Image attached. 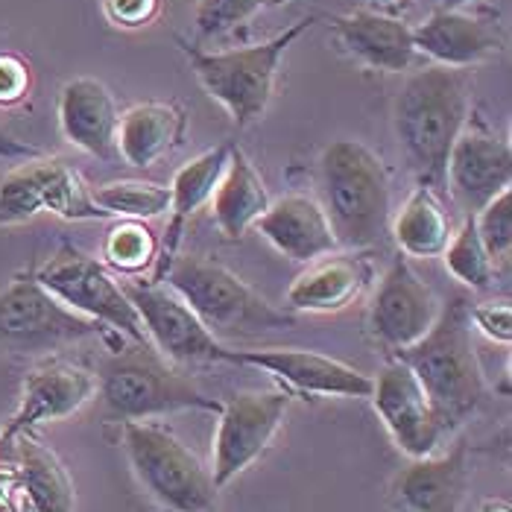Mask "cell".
Returning <instances> with one entry per match:
<instances>
[{
	"instance_id": "29",
	"label": "cell",
	"mask_w": 512,
	"mask_h": 512,
	"mask_svg": "<svg viewBox=\"0 0 512 512\" xmlns=\"http://www.w3.org/2000/svg\"><path fill=\"white\" fill-rule=\"evenodd\" d=\"M97 205L118 220H153L170 205V188L144 179H118L91 191Z\"/></svg>"
},
{
	"instance_id": "6",
	"label": "cell",
	"mask_w": 512,
	"mask_h": 512,
	"mask_svg": "<svg viewBox=\"0 0 512 512\" xmlns=\"http://www.w3.org/2000/svg\"><path fill=\"white\" fill-rule=\"evenodd\" d=\"M97 390L109 413L123 422H147L179 410H223V401L202 393L191 378L176 372L150 340L120 346L106 357L97 369Z\"/></svg>"
},
{
	"instance_id": "22",
	"label": "cell",
	"mask_w": 512,
	"mask_h": 512,
	"mask_svg": "<svg viewBox=\"0 0 512 512\" xmlns=\"http://www.w3.org/2000/svg\"><path fill=\"white\" fill-rule=\"evenodd\" d=\"M255 229L267 237L276 252L296 264H314L340 249L325 208L308 194H287L270 202Z\"/></svg>"
},
{
	"instance_id": "35",
	"label": "cell",
	"mask_w": 512,
	"mask_h": 512,
	"mask_svg": "<svg viewBox=\"0 0 512 512\" xmlns=\"http://www.w3.org/2000/svg\"><path fill=\"white\" fill-rule=\"evenodd\" d=\"M106 18L120 30H144L161 12V0H103Z\"/></svg>"
},
{
	"instance_id": "13",
	"label": "cell",
	"mask_w": 512,
	"mask_h": 512,
	"mask_svg": "<svg viewBox=\"0 0 512 512\" xmlns=\"http://www.w3.org/2000/svg\"><path fill=\"white\" fill-rule=\"evenodd\" d=\"M439 308L434 290L404 258H395L372 296L369 331L384 349L398 355L431 331Z\"/></svg>"
},
{
	"instance_id": "4",
	"label": "cell",
	"mask_w": 512,
	"mask_h": 512,
	"mask_svg": "<svg viewBox=\"0 0 512 512\" xmlns=\"http://www.w3.org/2000/svg\"><path fill=\"white\" fill-rule=\"evenodd\" d=\"M314 21L316 15L302 18L284 33L261 44H249V47L208 53L191 44H182V50L188 56V65L202 85V91L229 112L237 129H246L267 115L273 94H276L278 68H281L284 53L302 39L305 30H311Z\"/></svg>"
},
{
	"instance_id": "26",
	"label": "cell",
	"mask_w": 512,
	"mask_h": 512,
	"mask_svg": "<svg viewBox=\"0 0 512 512\" xmlns=\"http://www.w3.org/2000/svg\"><path fill=\"white\" fill-rule=\"evenodd\" d=\"M270 191L255 170L252 158L246 156L237 144L229 147V161L226 170L217 182V191L211 197V214L226 240H240L246 235L261 214L270 208Z\"/></svg>"
},
{
	"instance_id": "16",
	"label": "cell",
	"mask_w": 512,
	"mask_h": 512,
	"mask_svg": "<svg viewBox=\"0 0 512 512\" xmlns=\"http://www.w3.org/2000/svg\"><path fill=\"white\" fill-rule=\"evenodd\" d=\"M97 393V375L68 360H47L27 372L21 387V404L0 431V445H9L18 434L36 425L74 416Z\"/></svg>"
},
{
	"instance_id": "8",
	"label": "cell",
	"mask_w": 512,
	"mask_h": 512,
	"mask_svg": "<svg viewBox=\"0 0 512 512\" xmlns=\"http://www.w3.org/2000/svg\"><path fill=\"white\" fill-rule=\"evenodd\" d=\"M41 211L68 223L109 220V211L97 205L77 170L65 158L44 153L18 161V167L0 176V229L21 226Z\"/></svg>"
},
{
	"instance_id": "14",
	"label": "cell",
	"mask_w": 512,
	"mask_h": 512,
	"mask_svg": "<svg viewBox=\"0 0 512 512\" xmlns=\"http://www.w3.org/2000/svg\"><path fill=\"white\" fill-rule=\"evenodd\" d=\"M369 398L401 454H407L410 460H422L434 454L445 434L436 422L434 407L419 378L404 360L395 357L384 363L378 378H372Z\"/></svg>"
},
{
	"instance_id": "34",
	"label": "cell",
	"mask_w": 512,
	"mask_h": 512,
	"mask_svg": "<svg viewBox=\"0 0 512 512\" xmlns=\"http://www.w3.org/2000/svg\"><path fill=\"white\" fill-rule=\"evenodd\" d=\"M33 88L30 62L18 53L0 50V109H12L27 100Z\"/></svg>"
},
{
	"instance_id": "3",
	"label": "cell",
	"mask_w": 512,
	"mask_h": 512,
	"mask_svg": "<svg viewBox=\"0 0 512 512\" xmlns=\"http://www.w3.org/2000/svg\"><path fill=\"white\" fill-rule=\"evenodd\" d=\"M469 311L472 305L466 296H451V302L439 308L431 331L410 349L398 352V360H404L419 378L445 436L466 425L486 398Z\"/></svg>"
},
{
	"instance_id": "24",
	"label": "cell",
	"mask_w": 512,
	"mask_h": 512,
	"mask_svg": "<svg viewBox=\"0 0 512 512\" xmlns=\"http://www.w3.org/2000/svg\"><path fill=\"white\" fill-rule=\"evenodd\" d=\"M372 284L366 255H325L287 287V308L305 314H337L355 305Z\"/></svg>"
},
{
	"instance_id": "18",
	"label": "cell",
	"mask_w": 512,
	"mask_h": 512,
	"mask_svg": "<svg viewBox=\"0 0 512 512\" xmlns=\"http://www.w3.org/2000/svg\"><path fill=\"white\" fill-rule=\"evenodd\" d=\"M445 182H451L454 197L466 211L477 214L489 199L507 191L512 182V147L507 138L469 120L451 147Z\"/></svg>"
},
{
	"instance_id": "20",
	"label": "cell",
	"mask_w": 512,
	"mask_h": 512,
	"mask_svg": "<svg viewBox=\"0 0 512 512\" xmlns=\"http://www.w3.org/2000/svg\"><path fill=\"white\" fill-rule=\"evenodd\" d=\"M59 132L68 144L88 156L115 161L118 158V103L112 91L94 77L68 79L56 103Z\"/></svg>"
},
{
	"instance_id": "7",
	"label": "cell",
	"mask_w": 512,
	"mask_h": 512,
	"mask_svg": "<svg viewBox=\"0 0 512 512\" xmlns=\"http://www.w3.org/2000/svg\"><path fill=\"white\" fill-rule=\"evenodd\" d=\"M123 448L135 477L158 504L173 512L214 510L220 489L211 469L173 431L153 422H126Z\"/></svg>"
},
{
	"instance_id": "37",
	"label": "cell",
	"mask_w": 512,
	"mask_h": 512,
	"mask_svg": "<svg viewBox=\"0 0 512 512\" xmlns=\"http://www.w3.org/2000/svg\"><path fill=\"white\" fill-rule=\"evenodd\" d=\"M36 156H41L39 147H33L30 141H24V138H18V135H12V132L0 123V158H6V161H27V158Z\"/></svg>"
},
{
	"instance_id": "12",
	"label": "cell",
	"mask_w": 512,
	"mask_h": 512,
	"mask_svg": "<svg viewBox=\"0 0 512 512\" xmlns=\"http://www.w3.org/2000/svg\"><path fill=\"white\" fill-rule=\"evenodd\" d=\"M141 316L144 334L158 355L170 363H223L226 346L202 325L170 287L158 281H138L123 287Z\"/></svg>"
},
{
	"instance_id": "2",
	"label": "cell",
	"mask_w": 512,
	"mask_h": 512,
	"mask_svg": "<svg viewBox=\"0 0 512 512\" xmlns=\"http://www.w3.org/2000/svg\"><path fill=\"white\" fill-rule=\"evenodd\" d=\"M319 205L343 249H375L393 223V182L381 156L355 138L331 141L316 161Z\"/></svg>"
},
{
	"instance_id": "40",
	"label": "cell",
	"mask_w": 512,
	"mask_h": 512,
	"mask_svg": "<svg viewBox=\"0 0 512 512\" xmlns=\"http://www.w3.org/2000/svg\"><path fill=\"white\" fill-rule=\"evenodd\" d=\"M474 0H442V6L439 9H466V6H472Z\"/></svg>"
},
{
	"instance_id": "27",
	"label": "cell",
	"mask_w": 512,
	"mask_h": 512,
	"mask_svg": "<svg viewBox=\"0 0 512 512\" xmlns=\"http://www.w3.org/2000/svg\"><path fill=\"white\" fill-rule=\"evenodd\" d=\"M12 442L21 466V483L33 512H74V483L53 448H47L33 431L18 434Z\"/></svg>"
},
{
	"instance_id": "28",
	"label": "cell",
	"mask_w": 512,
	"mask_h": 512,
	"mask_svg": "<svg viewBox=\"0 0 512 512\" xmlns=\"http://www.w3.org/2000/svg\"><path fill=\"white\" fill-rule=\"evenodd\" d=\"M393 237L398 249L410 258H436L445 252L451 240V220L434 194V188L419 185L393 223Z\"/></svg>"
},
{
	"instance_id": "17",
	"label": "cell",
	"mask_w": 512,
	"mask_h": 512,
	"mask_svg": "<svg viewBox=\"0 0 512 512\" xmlns=\"http://www.w3.org/2000/svg\"><path fill=\"white\" fill-rule=\"evenodd\" d=\"M416 53L434 59V65L469 71L504 53L507 39L495 15L466 9H436L425 24L413 27Z\"/></svg>"
},
{
	"instance_id": "10",
	"label": "cell",
	"mask_w": 512,
	"mask_h": 512,
	"mask_svg": "<svg viewBox=\"0 0 512 512\" xmlns=\"http://www.w3.org/2000/svg\"><path fill=\"white\" fill-rule=\"evenodd\" d=\"M103 325L74 314L47 293L36 270H21L0 290V349L15 355H41L100 334Z\"/></svg>"
},
{
	"instance_id": "15",
	"label": "cell",
	"mask_w": 512,
	"mask_h": 512,
	"mask_svg": "<svg viewBox=\"0 0 512 512\" xmlns=\"http://www.w3.org/2000/svg\"><path fill=\"white\" fill-rule=\"evenodd\" d=\"M223 363L255 366L293 395H337V398H369L372 378L355 366L331 355L308 349H252V352H223Z\"/></svg>"
},
{
	"instance_id": "30",
	"label": "cell",
	"mask_w": 512,
	"mask_h": 512,
	"mask_svg": "<svg viewBox=\"0 0 512 512\" xmlns=\"http://www.w3.org/2000/svg\"><path fill=\"white\" fill-rule=\"evenodd\" d=\"M103 258L123 276H138L156 267L158 237L144 220H118L103 240Z\"/></svg>"
},
{
	"instance_id": "36",
	"label": "cell",
	"mask_w": 512,
	"mask_h": 512,
	"mask_svg": "<svg viewBox=\"0 0 512 512\" xmlns=\"http://www.w3.org/2000/svg\"><path fill=\"white\" fill-rule=\"evenodd\" d=\"M472 325L489 337L492 343H510L512 340V308L507 302H483V305H472Z\"/></svg>"
},
{
	"instance_id": "38",
	"label": "cell",
	"mask_w": 512,
	"mask_h": 512,
	"mask_svg": "<svg viewBox=\"0 0 512 512\" xmlns=\"http://www.w3.org/2000/svg\"><path fill=\"white\" fill-rule=\"evenodd\" d=\"M477 512H512V504L504 498H483Z\"/></svg>"
},
{
	"instance_id": "5",
	"label": "cell",
	"mask_w": 512,
	"mask_h": 512,
	"mask_svg": "<svg viewBox=\"0 0 512 512\" xmlns=\"http://www.w3.org/2000/svg\"><path fill=\"white\" fill-rule=\"evenodd\" d=\"M158 284H167L214 337H258L276 328L296 325V316L290 311L270 305L237 273L205 255H176Z\"/></svg>"
},
{
	"instance_id": "21",
	"label": "cell",
	"mask_w": 512,
	"mask_h": 512,
	"mask_svg": "<svg viewBox=\"0 0 512 512\" xmlns=\"http://www.w3.org/2000/svg\"><path fill=\"white\" fill-rule=\"evenodd\" d=\"M469 445L445 457H422L401 469L390 486V512H460L469 489Z\"/></svg>"
},
{
	"instance_id": "23",
	"label": "cell",
	"mask_w": 512,
	"mask_h": 512,
	"mask_svg": "<svg viewBox=\"0 0 512 512\" xmlns=\"http://www.w3.org/2000/svg\"><path fill=\"white\" fill-rule=\"evenodd\" d=\"M229 147L232 144H217L205 153H199L197 158H191L188 164H182L170 182V223H167V232L158 240V258L156 270H153V281H161L167 267L173 264V258L179 255L182 249V237L185 229L191 223V217L197 214L202 205H208L214 191H217V182L226 170V161H229Z\"/></svg>"
},
{
	"instance_id": "31",
	"label": "cell",
	"mask_w": 512,
	"mask_h": 512,
	"mask_svg": "<svg viewBox=\"0 0 512 512\" xmlns=\"http://www.w3.org/2000/svg\"><path fill=\"white\" fill-rule=\"evenodd\" d=\"M445 267L460 284L472 290H489L495 281V258L486 252L483 240L477 235L474 214L463 220L457 232H451V240L445 246Z\"/></svg>"
},
{
	"instance_id": "32",
	"label": "cell",
	"mask_w": 512,
	"mask_h": 512,
	"mask_svg": "<svg viewBox=\"0 0 512 512\" xmlns=\"http://www.w3.org/2000/svg\"><path fill=\"white\" fill-rule=\"evenodd\" d=\"M281 0H197L194 6V33L199 41H214L246 21H252L267 6H276Z\"/></svg>"
},
{
	"instance_id": "39",
	"label": "cell",
	"mask_w": 512,
	"mask_h": 512,
	"mask_svg": "<svg viewBox=\"0 0 512 512\" xmlns=\"http://www.w3.org/2000/svg\"><path fill=\"white\" fill-rule=\"evenodd\" d=\"M381 12H395V9H401V6H407V3H413V0H372Z\"/></svg>"
},
{
	"instance_id": "1",
	"label": "cell",
	"mask_w": 512,
	"mask_h": 512,
	"mask_svg": "<svg viewBox=\"0 0 512 512\" xmlns=\"http://www.w3.org/2000/svg\"><path fill=\"white\" fill-rule=\"evenodd\" d=\"M472 74L428 65L404 79L395 97L393 123L404 161L419 185L439 188L454 141L472 120Z\"/></svg>"
},
{
	"instance_id": "9",
	"label": "cell",
	"mask_w": 512,
	"mask_h": 512,
	"mask_svg": "<svg viewBox=\"0 0 512 512\" xmlns=\"http://www.w3.org/2000/svg\"><path fill=\"white\" fill-rule=\"evenodd\" d=\"M36 278L47 293H53L74 314L112 328L129 343L147 340L141 316L129 302L126 290L106 270V264L85 255L77 246L62 243L59 252L41 270H36Z\"/></svg>"
},
{
	"instance_id": "25",
	"label": "cell",
	"mask_w": 512,
	"mask_h": 512,
	"mask_svg": "<svg viewBox=\"0 0 512 512\" xmlns=\"http://www.w3.org/2000/svg\"><path fill=\"white\" fill-rule=\"evenodd\" d=\"M188 135V112L179 103H135L118 120V158L129 167L147 170L156 161L176 153Z\"/></svg>"
},
{
	"instance_id": "19",
	"label": "cell",
	"mask_w": 512,
	"mask_h": 512,
	"mask_svg": "<svg viewBox=\"0 0 512 512\" xmlns=\"http://www.w3.org/2000/svg\"><path fill=\"white\" fill-rule=\"evenodd\" d=\"M331 33L343 53L384 74H401L416 62L413 27L393 12L355 9L331 18Z\"/></svg>"
},
{
	"instance_id": "11",
	"label": "cell",
	"mask_w": 512,
	"mask_h": 512,
	"mask_svg": "<svg viewBox=\"0 0 512 512\" xmlns=\"http://www.w3.org/2000/svg\"><path fill=\"white\" fill-rule=\"evenodd\" d=\"M293 395L287 390H252L223 401L214 436V486L223 489L243 474L276 439Z\"/></svg>"
},
{
	"instance_id": "33",
	"label": "cell",
	"mask_w": 512,
	"mask_h": 512,
	"mask_svg": "<svg viewBox=\"0 0 512 512\" xmlns=\"http://www.w3.org/2000/svg\"><path fill=\"white\" fill-rule=\"evenodd\" d=\"M477 235L483 240L486 252L498 258H510L512 252V191H501L495 199H489L477 214H474Z\"/></svg>"
}]
</instances>
